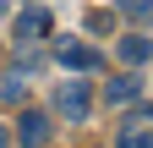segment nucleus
<instances>
[{"label":"nucleus","instance_id":"nucleus-4","mask_svg":"<svg viewBox=\"0 0 153 148\" xmlns=\"http://www.w3.org/2000/svg\"><path fill=\"white\" fill-rule=\"evenodd\" d=\"M16 137H22V148H49V115L27 110V115H22V126H16Z\"/></svg>","mask_w":153,"mask_h":148},{"label":"nucleus","instance_id":"nucleus-1","mask_svg":"<svg viewBox=\"0 0 153 148\" xmlns=\"http://www.w3.org/2000/svg\"><path fill=\"white\" fill-rule=\"evenodd\" d=\"M88 82H60V93H55V110H60V115L76 126V121H88Z\"/></svg>","mask_w":153,"mask_h":148},{"label":"nucleus","instance_id":"nucleus-2","mask_svg":"<svg viewBox=\"0 0 153 148\" xmlns=\"http://www.w3.org/2000/svg\"><path fill=\"white\" fill-rule=\"evenodd\" d=\"M60 66H66V71H99V66H104V55L93 49V44L66 39V44H60Z\"/></svg>","mask_w":153,"mask_h":148},{"label":"nucleus","instance_id":"nucleus-5","mask_svg":"<svg viewBox=\"0 0 153 148\" xmlns=\"http://www.w3.org/2000/svg\"><path fill=\"white\" fill-rule=\"evenodd\" d=\"M148 55H153V39H142V33H126V39H120V61L126 66H142Z\"/></svg>","mask_w":153,"mask_h":148},{"label":"nucleus","instance_id":"nucleus-10","mask_svg":"<svg viewBox=\"0 0 153 148\" xmlns=\"http://www.w3.org/2000/svg\"><path fill=\"white\" fill-rule=\"evenodd\" d=\"M6 11H11V0H0V16H6Z\"/></svg>","mask_w":153,"mask_h":148},{"label":"nucleus","instance_id":"nucleus-7","mask_svg":"<svg viewBox=\"0 0 153 148\" xmlns=\"http://www.w3.org/2000/svg\"><path fill=\"white\" fill-rule=\"evenodd\" d=\"M0 99H6V104H22V99H27V71H11L6 88H0Z\"/></svg>","mask_w":153,"mask_h":148},{"label":"nucleus","instance_id":"nucleus-11","mask_svg":"<svg viewBox=\"0 0 153 148\" xmlns=\"http://www.w3.org/2000/svg\"><path fill=\"white\" fill-rule=\"evenodd\" d=\"M0 148H6V126H0Z\"/></svg>","mask_w":153,"mask_h":148},{"label":"nucleus","instance_id":"nucleus-3","mask_svg":"<svg viewBox=\"0 0 153 148\" xmlns=\"http://www.w3.org/2000/svg\"><path fill=\"white\" fill-rule=\"evenodd\" d=\"M49 33V11H38V6H27L22 16H16V44H38Z\"/></svg>","mask_w":153,"mask_h":148},{"label":"nucleus","instance_id":"nucleus-9","mask_svg":"<svg viewBox=\"0 0 153 148\" xmlns=\"http://www.w3.org/2000/svg\"><path fill=\"white\" fill-rule=\"evenodd\" d=\"M120 11H126V16H148V11H153V0H120Z\"/></svg>","mask_w":153,"mask_h":148},{"label":"nucleus","instance_id":"nucleus-6","mask_svg":"<svg viewBox=\"0 0 153 148\" xmlns=\"http://www.w3.org/2000/svg\"><path fill=\"white\" fill-rule=\"evenodd\" d=\"M137 93H142V82H137V77H115V82H109V104H131Z\"/></svg>","mask_w":153,"mask_h":148},{"label":"nucleus","instance_id":"nucleus-8","mask_svg":"<svg viewBox=\"0 0 153 148\" xmlns=\"http://www.w3.org/2000/svg\"><path fill=\"white\" fill-rule=\"evenodd\" d=\"M120 148H153V132H148V121L126 126V132H120Z\"/></svg>","mask_w":153,"mask_h":148}]
</instances>
